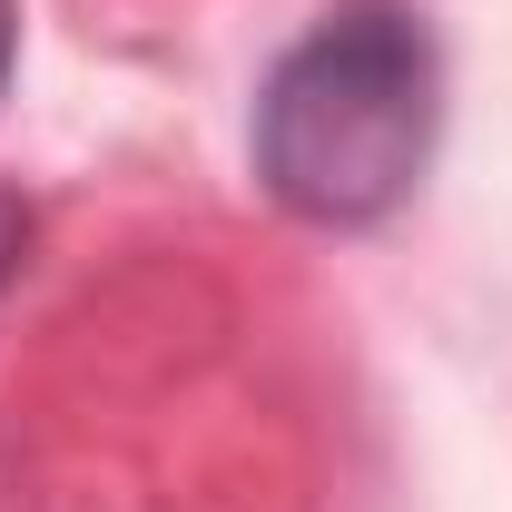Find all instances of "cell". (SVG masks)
<instances>
[{"instance_id":"obj_1","label":"cell","mask_w":512,"mask_h":512,"mask_svg":"<svg viewBox=\"0 0 512 512\" xmlns=\"http://www.w3.org/2000/svg\"><path fill=\"white\" fill-rule=\"evenodd\" d=\"M434 30L404 0H345L256 89V178L316 227L394 217L434 158Z\"/></svg>"},{"instance_id":"obj_2","label":"cell","mask_w":512,"mask_h":512,"mask_svg":"<svg viewBox=\"0 0 512 512\" xmlns=\"http://www.w3.org/2000/svg\"><path fill=\"white\" fill-rule=\"evenodd\" d=\"M20 247H30V217H20V197L0 188V286L20 276Z\"/></svg>"},{"instance_id":"obj_3","label":"cell","mask_w":512,"mask_h":512,"mask_svg":"<svg viewBox=\"0 0 512 512\" xmlns=\"http://www.w3.org/2000/svg\"><path fill=\"white\" fill-rule=\"evenodd\" d=\"M10 50H20V0H0V79H10Z\"/></svg>"}]
</instances>
